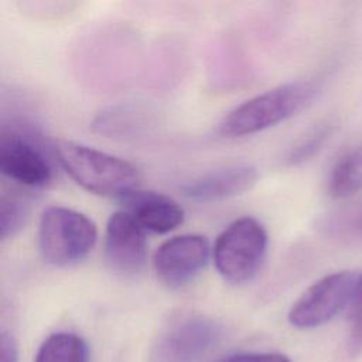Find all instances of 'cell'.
<instances>
[{
  "instance_id": "obj_1",
  "label": "cell",
  "mask_w": 362,
  "mask_h": 362,
  "mask_svg": "<svg viewBox=\"0 0 362 362\" xmlns=\"http://www.w3.org/2000/svg\"><path fill=\"white\" fill-rule=\"evenodd\" d=\"M320 92V82L298 79L274 86L232 109L219 123L223 137H245L273 127L307 107Z\"/></svg>"
},
{
  "instance_id": "obj_2",
  "label": "cell",
  "mask_w": 362,
  "mask_h": 362,
  "mask_svg": "<svg viewBox=\"0 0 362 362\" xmlns=\"http://www.w3.org/2000/svg\"><path fill=\"white\" fill-rule=\"evenodd\" d=\"M54 153L65 173L92 194L123 199L137 189L140 173L124 158L71 140H57Z\"/></svg>"
},
{
  "instance_id": "obj_3",
  "label": "cell",
  "mask_w": 362,
  "mask_h": 362,
  "mask_svg": "<svg viewBox=\"0 0 362 362\" xmlns=\"http://www.w3.org/2000/svg\"><path fill=\"white\" fill-rule=\"evenodd\" d=\"M0 171L20 187L42 188L52 181L54 167L44 136L31 122L13 119L0 134Z\"/></svg>"
},
{
  "instance_id": "obj_4",
  "label": "cell",
  "mask_w": 362,
  "mask_h": 362,
  "mask_svg": "<svg viewBox=\"0 0 362 362\" xmlns=\"http://www.w3.org/2000/svg\"><path fill=\"white\" fill-rule=\"evenodd\" d=\"M98 239L95 222L85 214L52 205L38 222V250L42 260L55 267H68L83 260Z\"/></svg>"
},
{
  "instance_id": "obj_5",
  "label": "cell",
  "mask_w": 362,
  "mask_h": 362,
  "mask_svg": "<svg viewBox=\"0 0 362 362\" xmlns=\"http://www.w3.org/2000/svg\"><path fill=\"white\" fill-rule=\"evenodd\" d=\"M267 245V232L256 218H238L218 235L214 243L215 267L223 280L232 284L246 283L260 270Z\"/></svg>"
},
{
  "instance_id": "obj_6",
  "label": "cell",
  "mask_w": 362,
  "mask_h": 362,
  "mask_svg": "<svg viewBox=\"0 0 362 362\" xmlns=\"http://www.w3.org/2000/svg\"><path fill=\"white\" fill-rule=\"evenodd\" d=\"M222 337V327L202 314H180L160 331L150 362H199Z\"/></svg>"
},
{
  "instance_id": "obj_7",
  "label": "cell",
  "mask_w": 362,
  "mask_h": 362,
  "mask_svg": "<svg viewBox=\"0 0 362 362\" xmlns=\"http://www.w3.org/2000/svg\"><path fill=\"white\" fill-rule=\"evenodd\" d=\"M361 273L342 270L329 273L313 283L290 307L288 322L301 329L320 327L351 305Z\"/></svg>"
},
{
  "instance_id": "obj_8",
  "label": "cell",
  "mask_w": 362,
  "mask_h": 362,
  "mask_svg": "<svg viewBox=\"0 0 362 362\" xmlns=\"http://www.w3.org/2000/svg\"><path fill=\"white\" fill-rule=\"evenodd\" d=\"M211 255L212 249L205 236L184 233L173 236L158 246L153 266L161 283L170 288H180L201 273Z\"/></svg>"
},
{
  "instance_id": "obj_9",
  "label": "cell",
  "mask_w": 362,
  "mask_h": 362,
  "mask_svg": "<svg viewBox=\"0 0 362 362\" xmlns=\"http://www.w3.org/2000/svg\"><path fill=\"white\" fill-rule=\"evenodd\" d=\"M103 256L107 267L123 277L139 274L146 264V230L124 209L112 214L107 219Z\"/></svg>"
},
{
  "instance_id": "obj_10",
  "label": "cell",
  "mask_w": 362,
  "mask_h": 362,
  "mask_svg": "<svg viewBox=\"0 0 362 362\" xmlns=\"http://www.w3.org/2000/svg\"><path fill=\"white\" fill-rule=\"evenodd\" d=\"M259 180V171L252 164H230L201 174L180 189L184 197L197 202H219L252 189Z\"/></svg>"
},
{
  "instance_id": "obj_11",
  "label": "cell",
  "mask_w": 362,
  "mask_h": 362,
  "mask_svg": "<svg viewBox=\"0 0 362 362\" xmlns=\"http://www.w3.org/2000/svg\"><path fill=\"white\" fill-rule=\"evenodd\" d=\"M124 211L148 232L168 233L184 222V209L171 197L156 191L136 189L122 199Z\"/></svg>"
},
{
  "instance_id": "obj_12",
  "label": "cell",
  "mask_w": 362,
  "mask_h": 362,
  "mask_svg": "<svg viewBox=\"0 0 362 362\" xmlns=\"http://www.w3.org/2000/svg\"><path fill=\"white\" fill-rule=\"evenodd\" d=\"M327 191L335 199H346L362 191V143L335 161L328 174Z\"/></svg>"
},
{
  "instance_id": "obj_13",
  "label": "cell",
  "mask_w": 362,
  "mask_h": 362,
  "mask_svg": "<svg viewBox=\"0 0 362 362\" xmlns=\"http://www.w3.org/2000/svg\"><path fill=\"white\" fill-rule=\"evenodd\" d=\"M86 342L74 332L51 334L38 348L34 362H88Z\"/></svg>"
},
{
  "instance_id": "obj_14",
  "label": "cell",
  "mask_w": 362,
  "mask_h": 362,
  "mask_svg": "<svg viewBox=\"0 0 362 362\" xmlns=\"http://www.w3.org/2000/svg\"><path fill=\"white\" fill-rule=\"evenodd\" d=\"M320 228L328 236L362 242V201L327 214L321 218Z\"/></svg>"
},
{
  "instance_id": "obj_15",
  "label": "cell",
  "mask_w": 362,
  "mask_h": 362,
  "mask_svg": "<svg viewBox=\"0 0 362 362\" xmlns=\"http://www.w3.org/2000/svg\"><path fill=\"white\" fill-rule=\"evenodd\" d=\"M28 216V201L17 192H1L0 198V236H14L25 223Z\"/></svg>"
},
{
  "instance_id": "obj_16",
  "label": "cell",
  "mask_w": 362,
  "mask_h": 362,
  "mask_svg": "<svg viewBox=\"0 0 362 362\" xmlns=\"http://www.w3.org/2000/svg\"><path fill=\"white\" fill-rule=\"evenodd\" d=\"M332 132H334V126L332 123H328V122L314 127L287 151L286 163L290 165H296L313 158L329 140Z\"/></svg>"
},
{
  "instance_id": "obj_17",
  "label": "cell",
  "mask_w": 362,
  "mask_h": 362,
  "mask_svg": "<svg viewBox=\"0 0 362 362\" xmlns=\"http://www.w3.org/2000/svg\"><path fill=\"white\" fill-rule=\"evenodd\" d=\"M219 362H291L286 355L279 352H240L229 355Z\"/></svg>"
},
{
  "instance_id": "obj_18",
  "label": "cell",
  "mask_w": 362,
  "mask_h": 362,
  "mask_svg": "<svg viewBox=\"0 0 362 362\" xmlns=\"http://www.w3.org/2000/svg\"><path fill=\"white\" fill-rule=\"evenodd\" d=\"M0 362H18L17 342L14 337L4 329L0 335Z\"/></svg>"
},
{
  "instance_id": "obj_19",
  "label": "cell",
  "mask_w": 362,
  "mask_h": 362,
  "mask_svg": "<svg viewBox=\"0 0 362 362\" xmlns=\"http://www.w3.org/2000/svg\"><path fill=\"white\" fill-rule=\"evenodd\" d=\"M354 318L355 320L348 341V349L352 356L359 355L362 352V314H358Z\"/></svg>"
},
{
  "instance_id": "obj_20",
  "label": "cell",
  "mask_w": 362,
  "mask_h": 362,
  "mask_svg": "<svg viewBox=\"0 0 362 362\" xmlns=\"http://www.w3.org/2000/svg\"><path fill=\"white\" fill-rule=\"evenodd\" d=\"M351 311H352V315H358V314H362V273L359 276V283H358V288H356V294H355V298L351 304Z\"/></svg>"
}]
</instances>
